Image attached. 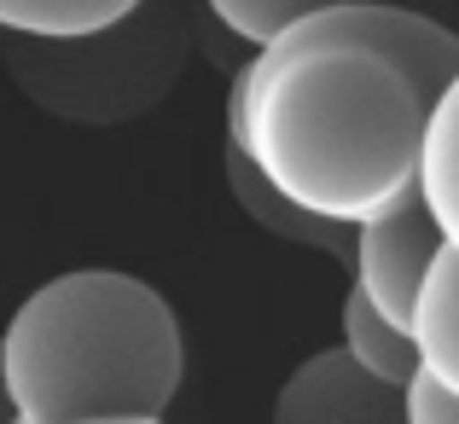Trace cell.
<instances>
[{"instance_id": "cell-3", "label": "cell", "mask_w": 459, "mask_h": 424, "mask_svg": "<svg viewBox=\"0 0 459 424\" xmlns=\"http://www.w3.org/2000/svg\"><path fill=\"white\" fill-rule=\"evenodd\" d=\"M192 58L180 0H146L134 18L70 41H23L12 35L6 76L35 111L82 128H111L157 111Z\"/></svg>"}, {"instance_id": "cell-9", "label": "cell", "mask_w": 459, "mask_h": 424, "mask_svg": "<svg viewBox=\"0 0 459 424\" xmlns=\"http://www.w3.org/2000/svg\"><path fill=\"white\" fill-rule=\"evenodd\" d=\"M337 343L349 349V360H355V367H367L372 378L395 384V390H407V384L419 378V349H413V337H407V325L390 320L384 308H372L355 285H349V297H343Z\"/></svg>"}, {"instance_id": "cell-14", "label": "cell", "mask_w": 459, "mask_h": 424, "mask_svg": "<svg viewBox=\"0 0 459 424\" xmlns=\"http://www.w3.org/2000/svg\"><path fill=\"white\" fill-rule=\"evenodd\" d=\"M0 424H18V402H12V390H6V372H0Z\"/></svg>"}, {"instance_id": "cell-11", "label": "cell", "mask_w": 459, "mask_h": 424, "mask_svg": "<svg viewBox=\"0 0 459 424\" xmlns=\"http://www.w3.org/2000/svg\"><path fill=\"white\" fill-rule=\"evenodd\" d=\"M146 0H0V35L23 41H70V35H100L111 23L134 18Z\"/></svg>"}, {"instance_id": "cell-15", "label": "cell", "mask_w": 459, "mask_h": 424, "mask_svg": "<svg viewBox=\"0 0 459 424\" xmlns=\"http://www.w3.org/2000/svg\"><path fill=\"white\" fill-rule=\"evenodd\" d=\"M93 424H163V419H93Z\"/></svg>"}, {"instance_id": "cell-2", "label": "cell", "mask_w": 459, "mask_h": 424, "mask_svg": "<svg viewBox=\"0 0 459 424\" xmlns=\"http://www.w3.org/2000/svg\"><path fill=\"white\" fill-rule=\"evenodd\" d=\"M18 424L163 419L180 395L186 343L163 290L117 268L35 285L0 332Z\"/></svg>"}, {"instance_id": "cell-13", "label": "cell", "mask_w": 459, "mask_h": 424, "mask_svg": "<svg viewBox=\"0 0 459 424\" xmlns=\"http://www.w3.org/2000/svg\"><path fill=\"white\" fill-rule=\"evenodd\" d=\"M407 424H459V395H448L442 384H430L419 372L407 384Z\"/></svg>"}, {"instance_id": "cell-10", "label": "cell", "mask_w": 459, "mask_h": 424, "mask_svg": "<svg viewBox=\"0 0 459 424\" xmlns=\"http://www.w3.org/2000/svg\"><path fill=\"white\" fill-rule=\"evenodd\" d=\"M419 198L430 203L448 250H459V76L430 105L425 151H419Z\"/></svg>"}, {"instance_id": "cell-1", "label": "cell", "mask_w": 459, "mask_h": 424, "mask_svg": "<svg viewBox=\"0 0 459 424\" xmlns=\"http://www.w3.org/2000/svg\"><path fill=\"white\" fill-rule=\"evenodd\" d=\"M430 100L360 47L273 41L227 93V140L303 210L360 227L419 192Z\"/></svg>"}, {"instance_id": "cell-7", "label": "cell", "mask_w": 459, "mask_h": 424, "mask_svg": "<svg viewBox=\"0 0 459 424\" xmlns=\"http://www.w3.org/2000/svg\"><path fill=\"white\" fill-rule=\"evenodd\" d=\"M227 186H233V203H238V210H245L268 238H280V245H303V250H320V256H337V262L355 256V227L325 221V215L303 210L297 198H285V192L273 186V180L262 175V169L250 163V157L238 151L233 140H227Z\"/></svg>"}, {"instance_id": "cell-8", "label": "cell", "mask_w": 459, "mask_h": 424, "mask_svg": "<svg viewBox=\"0 0 459 424\" xmlns=\"http://www.w3.org/2000/svg\"><path fill=\"white\" fill-rule=\"evenodd\" d=\"M407 337L419 349V372L430 384H442L448 395H459V250L437 256V268H430V280L413 302Z\"/></svg>"}, {"instance_id": "cell-4", "label": "cell", "mask_w": 459, "mask_h": 424, "mask_svg": "<svg viewBox=\"0 0 459 424\" xmlns=\"http://www.w3.org/2000/svg\"><path fill=\"white\" fill-rule=\"evenodd\" d=\"M280 41L297 47H360V53H378L390 65H402L419 82L430 105L442 100V88L459 76V35L442 30L437 18L407 6H384V0H343V6L314 12L308 23H297Z\"/></svg>"}, {"instance_id": "cell-6", "label": "cell", "mask_w": 459, "mask_h": 424, "mask_svg": "<svg viewBox=\"0 0 459 424\" xmlns=\"http://www.w3.org/2000/svg\"><path fill=\"white\" fill-rule=\"evenodd\" d=\"M268 424H407V390L372 378L337 343V349L308 355L280 384Z\"/></svg>"}, {"instance_id": "cell-12", "label": "cell", "mask_w": 459, "mask_h": 424, "mask_svg": "<svg viewBox=\"0 0 459 424\" xmlns=\"http://www.w3.org/2000/svg\"><path fill=\"white\" fill-rule=\"evenodd\" d=\"M325 6H343V0H204V12H210L238 47H250V53L273 47L280 35H291L297 23H308L314 12H325Z\"/></svg>"}, {"instance_id": "cell-5", "label": "cell", "mask_w": 459, "mask_h": 424, "mask_svg": "<svg viewBox=\"0 0 459 424\" xmlns=\"http://www.w3.org/2000/svg\"><path fill=\"white\" fill-rule=\"evenodd\" d=\"M442 250H448V238H442L430 203L413 192V198H402L395 210H384V215H372V221L355 227L349 273H355V290L372 302V308H384L390 320L407 325Z\"/></svg>"}]
</instances>
